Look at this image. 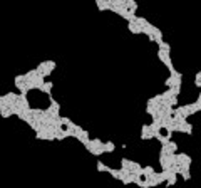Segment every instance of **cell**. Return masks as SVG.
<instances>
[{"mask_svg":"<svg viewBox=\"0 0 201 188\" xmlns=\"http://www.w3.org/2000/svg\"><path fill=\"white\" fill-rule=\"evenodd\" d=\"M86 149L94 156H101L104 153V143L101 141L99 138H94V139H89V143L86 144Z\"/></svg>","mask_w":201,"mask_h":188,"instance_id":"obj_1","label":"cell"},{"mask_svg":"<svg viewBox=\"0 0 201 188\" xmlns=\"http://www.w3.org/2000/svg\"><path fill=\"white\" fill-rule=\"evenodd\" d=\"M116 149V144L112 141H106L104 143V153H112Z\"/></svg>","mask_w":201,"mask_h":188,"instance_id":"obj_2","label":"cell"},{"mask_svg":"<svg viewBox=\"0 0 201 188\" xmlns=\"http://www.w3.org/2000/svg\"><path fill=\"white\" fill-rule=\"evenodd\" d=\"M107 168H109V166H107L106 163H102L101 160L97 161V170H99V171H107Z\"/></svg>","mask_w":201,"mask_h":188,"instance_id":"obj_3","label":"cell"},{"mask_svg":"<svg viewBox=\"0 0 201 188\" xmlns=\"http://www.w3.org/2000/svg\"><path fill=\"white\" fill-rule=\"evenodd\" d=\"M196 88H201V72H196Z\"/></svg>","mask_w":201,"mask_h":188,"instance_id":"obj_4","label":"cell"}]
</instances>
